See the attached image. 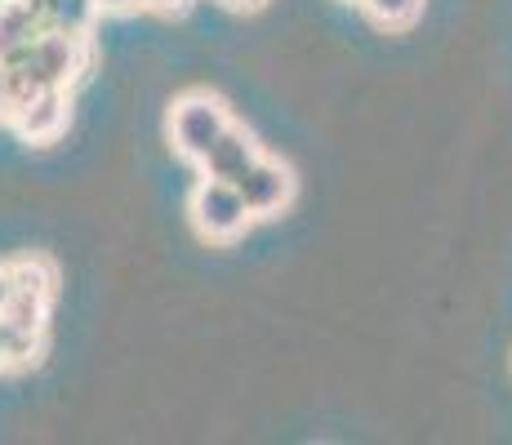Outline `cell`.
<instances>
[{"instance_id": "cell-4", "label": "cell", "mask_w": 512, "mask_h": 445, "mask_svg": "<svg viewBox=\"0 0 512 445\" xmlns=\"http://www.w3.org/2000/svg\"><path fill=\"white\" fill-rule=\"evenodd\" d=\"M236 187H241V196H245L254 219H268V214H277L294 201V170L285 161L259 156L250 170L236 178Z\"/></svg>"}, {"instance_id": "cell-9", "label": "cell", "mask_w": 512, "mask_h": 445, "mask_svg": "<svg viewBox=\"0 0 512 445\" xmlns=\"http://www.w3.org/2000/svg\"><path fill=\"white\" fill-rule=\"evenodd\" d=\"M41 343H45V330H27V325L0 316V352H5V365H32L41 356Z\"/></svg>"}, {"instance_id": "cell-3", "label": "cell", "mask_w": 512, "mask_h": 445, "mask_svg": "<svg viewBox=\"0 0 512 445\" xmlns=\"http://www.w3.org/2000/svg\"><path fill=\"white\" fill-rule=\"evenodd\" d=\"M250 205H245L241 187L228 183V178H210L205 174L201 183H196L192 192V223L201 236H210V241H232V236L245 232V223H250Z\"/></svg>"}, {"instance_id": "cell-14", "label": "cell", "mask_w": 512, "mask_h": 445, "mask_svg": "<svg viewBox=\"0 0 512 445\" xmlns=\"http://www.w3.org/2000/svg\"><path fill=\"white\" fill-rule=\"evenodd\" d=\"M143 5H152V9H183L187 0H143Z\"/></svg>"}, {"instance_id": "cell-7", "label": "cell", "mask_w": 512, "mask_h": 445, "mask_svg": "<svg viewBox=\"0 0 512 445\" xmlns=\"http://www.w3.org/2000/svg\"><path fill=\"white\" fill-rule=\"evenodd\" d=\"M45 32L41 0H0V63Z\"/></svg>"}, {"instance_id": "cell-13", "label": "cell", "mask_w": 512, "mask_h": 445, "mask_svg": "<svg viewBox=\"0 0 512 445\" xmlns=\"http://www.w3.org/2000/svg\"><path fill=\"white\" fill-rule=\"evenodd\" d=\"M9 290H14V281H9V267H0V308L9 303Z\"/></svg>"}, {"instance_id": "cell-15", "label": "cell", "mask_w": 512, "mask_h": 445, "mask_svg": "<svg viewBox=\"0 0 512 445\" xmlns=\"http://www.w3.org/2000/svg\"><path fill=\"white\" fill-rule=\"evenodd\" d=\"M223 5H232V9H254V5H263V0H223Z\"/></svg>"}, {"instance_id": "cell-12", "label": "cell", "mask_w": 512, "mask_h": 445, "mask_svg": "<svg viewBox=\"0 0 512 445\" xmlns=\"http://www.w3.org/2000/svg\"><path fill=\"white\" fill-rule=\"evenodd\" d=\"M143 5V0H98V9H107V14H121V9H134Z\"/></svg>"}, {"instance_id": "cell-5", "label": "cell", "mask_w": 512, "mask_h": 445, "mask_svg": "<svg viewBox=\"0 0 512 445\" xmlns=\"http://www.w3.org/2000/svg\"><path fill=\"white\" fill-rule=\"evenodd\" d=\"M14 130L36 147H49L67 130V89H41L14 112Z\"/></svg>"}, {"instance_id": "cell-11", "label": "cell", "mask_w": 512, "mask_h": 445, "mask_svg": "<svg viewBox=\"0 0 512 445\" xmlns=\"http://www.w3.org/2000/svg\"><path fill=\"white\" fill-rule=\"evenodd\" d=\"M0 121H14V98H9V72L0 63Z\"/></svg>"}, {"instance_id": "cell-6", "label": "cell", "mask_w": 512, "mask_h": 445, "mask_svg": "<svg viewBox=\"0 0 512 445\" xmlns=\"http://www.w3.org/2000/svg\"><path fill=\"white\" fill-rule=\"evenodd\" d=\"M259 156H263L259 143H254V138L245 134L241 125H228L219 143L210 147V156L201 161V170L210 174V178H228V183H236V178H241L254 161H259Z\"/></svg>"}, {"instance_id": "cell-17", "label": "cell", "mask_w": 512, "mask_h": 445, "mask_svg": "<svg viewBox=\"0 0 512 445\" xmlns=\"http://www.w3.org/2000/svg\"><path fill=\"white\" fill-rule=\"evenodd\" d=\"M357 5H361V0H357Z\"/></svg>"}, {"instance_id": "cell-2", "label": "cell", "mask_w": 512, "mask_h": 445, "mask_svg": "<svg viewBox=\"0 0 512 445\" xmlns=\"http://www.w3.org/2000/svg\"><path fill=\"white\" fill-rule=\"evenodd\" d=\"M228 125H232L228 107H223L214 94H187V98L174 103V112H170V143L183 161L201 165Z\"/></svg>"}, {"instance_id": "cell-10", "label": "cell", "mask_w": 512, "mask_h": 445, "mask_svg": "<svg viewBox=\"0 0 512 445\" xmlns=\"http://www.w3.org/2000/svg\"><path fill=\"white\" fill-rule=\"evenodd\" d=\"M361 9H366L379 27H410L419 18L423 0H361Z\"/></svg>"}, {"instance_id": "cell-8", "label": "cell", "mask_w": 512, "mask_h": 445, "mask_svg": "<svg viewBox=\"0 0 512 445\" xmlns=\"http://www.w3.org/2000/svg\"><path fill=\"white\" fill-rule=\"evenodd\" d=\"M41 14L45 27L67 36H85L98 18V0H41Z\"/></svg>"}, {"instance_id": "cell-1", "label": "cell", "mask_w": 512, "mask_h": 445, "mask_svg": "<svg viewBox=\"0 0 512 445\" xmlns=\"http://www.w3.org/2000/svg\"><path fill=\"white\" fill-rule=\"evenodd\" d=\"M90 63V45L85 36H67L45 27L41 36H32L14 58H5V72H9V98H14V112L36 98L41 89H67L76 76L85 72Z\"/></svg>"}, {"instance_id": "cell-16", "label": "cell", "mask_w": 512, "mask_h": 445, "mask_svg": "<svg viewBox=\"0 0 512 445\" xmlns=\"http://www.w3.org/2000/svg\"><path fill=\"white\" fill-rule=\"evenodd\" d=\"M0 365H5V352H0Z\"/></svg>"}]
</instances>
